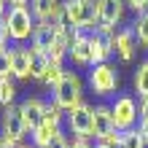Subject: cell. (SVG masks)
<instances>
[{"label":"cell","instance_id":"obj_1","mask_svg":"<svg viewBox=\"0 0 148 148\" xmlns=\"http://www.w3.org/2000/svg\"><path fill=\"white\" fill-rule=\"evenodd\" d=\"M51 102L59 105L65 113L73 110L75 105H81V102H84V78L78 75L75 70H67L62 75V81L51 89Z\"/></svg>","mask_w":148,"mask_h":148},{"label":"cell","instance_id":"obj_2","mask_svg":"<svg viewBox=\"0 0 148 148\" xmlns=\"http://www.w3.org/2000/svg\"><path fill=\"white\" fill-rule=\"evenodd\" d=\"M65 14L75 22L78 30L92 32L100 24V0H62Z\"/></svg>","mask_w":148,"mask_h":148},{"label":"cell","instance_id":"obj_3","mask_svg":"<svg viewBox=\"0 0 148 148\" xmlns=\"http://www.w3.org/2000/svg\"><path fill=\"white\" fill-rule=\"evenodd\" d=\"M86 84H89V89L97 94V97H113L116 89H119V70L110 62L92 65L89 75H86Z\"/></svg>","mask_w":148,"mask_h":148},{"label":"cell","instance_id":"obj_4","mask_svg":"<svg viewBox=\"0 0 148 148\" xmlns=\"http://www.w3.org/2000/svg\"><path fill=\"white\" fill-rule=\"evenodd\" d=\"M5 27H8V38L14 43H24L27 38H32V30H35V19H32L27 5H11L5 14Z\"/></svg>","mask_w":148,"mask_h":148},{"label":"cell","instance_id":"obj_5","mask_svg":"<svg viewBox=\"0 0 148 148\" xmlns=\"http://www.w3.org/2000/svg\"><path fill=\"white\" fill-rule=\"evenodd\" d=\"M27 135L30 132H27V124H24V119H22L19 105L3 108V116H0V137H5V140L14 143V145H22Z\"/></svg>","mask_w":148,"mask_h":148},{"label":"cell","instance_id":"obj_6","mask_svg":"<svg viewBox=\"0 0 148 148\" xmlns=\"http://www.w3.org/2000/svg\"><path fill=\"white\" fill-rule=\"evenodd\" d=\"M110 113H113V124H116L119 132L135 129L137 119H140V110H137V102H135L132 94H119L110 102Z\"/></svg>","mask_w":148,"mask_h":148},{"label":"cell","instance_id":"obj_7","mask_svg":"<svg viewBox=\"0 0 148 148\" xmlns=\"http://www.w3.org/2000/svg\"><path fill=\"white\" fill-rule=\"evenodd\" d=\"M65 127L73 137H84V140H92V105L89 102H81L73 110L65 113Z\"/></svg>","mask_w":148,"mask_h":148},{"label":"cell","instance_id":"obj_8","mask_svg":"<svg viewBox=\"0 0 148 148\" xmlns=\"http://www.w3.org/2000/svg\"><path fill=\"white\" fill-rule=\"evenodd\" d=\"M113 32L116 30H92L89 32V51H92V65H102L110 62L113 57Z\"/></svg>","mask_w":148,"mask_h":148},{"label":"cell","instance_id":"obj_9","mask_svg":"<svg viewBox=\"0 0 148 148\" xmlns=\"http://www.w3.org/2000/svg\"><path fill=\"white\" fill-rule=\"evenodd\" d=\"M113 132H119L116 124H113V113H110V105L100 102V105H92V140H105Z\"/></svg>","mask_w":148,"mask_h":148},{"label":"cell","instance_id":"obj_10","mask_svg":"<svg viewBox=\"0 0 148 148\" xmlns=\"http://www.w3.org/2000/svg\"><path fill=\"white\" fill-rule=\"evenodd\" d=\"M57 38H59L57 24H51V22H35V30H32V38H30V49L40 51V54H49V51L54 49Z\"/></svg>","mask_w":148,"mask_h":148},{"label":"cell","instance_id":"obj_11","mask_svg":"<svg viewBox=\"0 0 148 148\" xmlns=\"http://www.w3.org/2000/svg\"><path fill=\"white\" fill-rule=\"evenodd\" d=\"M135 49H137V38H135L132 24L113 32V54H116L121 62H132L135 59Z\"/></svg>","mask_w":148,"mask_h":148},{"label":"cell","instance_id":"obj_12","mask_svg":"<svg viewBox=\"0 0 148 148\" xmlns=\"http://www.w3.org/2000/svg\"><path fill=\"white\" fill-rule=\"evenodd\" d=\"M124 11L127 3L124 0H100V24L102 30H116L121 22H124Z\"/></svg>","mask_w":148,"mask_h":148},{"label":"cell","instance_id":"obj_13","mask_svg":"<svg viewBox=\"0 0 148 148\" xmlns=\"http://www.w3.org/2000/svg\"><path fill=\"white\" fill-rule=\"evenodd\" d=\"M19 110H22L24 124H27V132H32V129L43 121V116H46V100H40V97H27V100L19 102Z\"/></svg>","mask_w":148,"mask_h":148},{"label":"cell","instance_id":"obj_14","mask_svg":"<svg viewBox=\"0 0 148 148\" xmlns=\"http://www.w3.org/2000/svg\"><path fill=\"white\" fill-rule=\"evenodd\" d=\"M11 78L14 81H27L30 78V49L24 43L11 46Z\"/></svg>","mask_w":148,"mask_h":148},{"label":"cell","instance_id":"obj_15","mask_svg":"<svg viewBox=\"0 0 148 148\" xmlns=\"http://www.w3.org/2000/svg\"><path fill=\"white\" fill-rule=\"evenodd\" d=\"M62 11V0H30V14L35 22H57Z\"/></svg>","mask_w":148,"mask_h":148},{"label":"cell","instance_id":"obj_16","mask_svg":"<svg viewBox=\"0 0 148 148\" xmlns=\"http://www.w3.org/2000/svg\"><path fill=\"white\" fill-rule=\"evenodd\" d=\"M67 57L73 59V65H81L86 67L89 65L92 67V51H89V32H84L81 30V35H78L73 43H70V49H67Z\"/></svg>","mask_w":148,"mask_h":148},{"label":"cell","instance_id":"obj_17","mask_svg":"<svg viewBox=\"0 0 148 148\" xmlns=\"http://www.w3.org/2000/svg\"><path fill=\"white\" fill-rule=\"evenodd\" d=\"M49 65H51L49 54H40V51L30 49V78L32 81H43L49 73Z\"/></svg>","mask_w":148,"mask_h":148},{"label":"cell","instance_id":"obj_18","mask_svg":"<svg viewBox=\"0 0 148 148\" xmlns=\"http://www.w3.org/2000/svg\"><path fill=\"white\" fill-rule=\"evenodd\" d=\"M135 92L140 100L148 97V62H140L135 70Z\"/></svg>","mask_w":148,"mask_h":148},{"label":"cell","instance_id":"obj_19","mask_svg":"<svg viewBox=\"0 0 148 148\" xmlns=\"http://www.w3.org/2000/svg\"><path fill=\"white\" fill-rule=\"evenodd\" d=\"M14 100H16V84H14V78H0V105L8 108V105H14Z\"/></svg>","mask_w":148,"mask_h":148},{"label":"cell","instance_id":"obj_20","mask_svg":"<svg viewBox=\"0 0 148 148\" xmlns=\"http://www.w3.org/2000/svg\"><path fill=\"white\" fill-rule=\"evenodd\" d=\"M132 30H135L137 43L148 49V11H145V14H140V16H137V19L132 22Z\"/></svg>","mask_w":148,"mask_h":148},{"label":"cell","instance_id":"obj_21","mask_svg":"<svg viewBox=\"0 0 148 148\" xmlns=\"http://www.w3.org/2000/svg\"><path fill=\"white\" fill-rule=\"evenodd\" d=\"M67 70H65V65L62 62H51L49 65V73H46V78H43V84L49 86V89H54V86L62 81V75H65Z\"/></svg>","mask_w":148,"mask_h":148},{"label":"cell","instance_id":"obj_22","mask_svg":"<svg viewBox=\"0 0 148 148\" xmlns=\"http://www.w3.org/2000/svg\"><path fill=\"white\" fill-rule=\"evenodd\" d=\"M121 148H148V145L143 143L137 129H127V132H121Z\"/></svg>","mask_w":148,"mask_h":148},{"label":"cell","instance_id":"obj_23","mask_svg":"<svg viewBox=\"0 0 148 148\" xmlns=\"http://www.w3.org/2000/svg\"><path fill=\"white\" fill-rule=\"evenodd\" d=\"M0 78H11V49H0Z\"/></svg>","mask_w":148,"mask_h":148},{"label":"cell","instance_id":"obj_24","mask_svg":"<svg viewBox=\"0 0 148 148\" xmlns=\"http://www.w3.org/2000/svg\"><path fill=\"white\" fill-rule=\"evenodd\" d=\"M94 148H121V132H113L110 137H105V140H97Z\"/></svg>","mask_w":148,"mask_h":148},{"label":"cell","instance_id":"obj_25","mask_svg":"<svg viewBox=\"0 0 148 148\" xmlns=\"http://www.w3.org/2000/svg\"><path fill=\"white\" fill-rule=\"evenodd\" d=\"M46 148H70V137H67L65 132H57L54 137H51V143Z\"/></svg>","mask_w":148,"mask_h":148},{"label":"cell","instance_id":"obj_26","mask_svg":"<svg viewBox=\"0 0 148 148\" xmlns=\"http://www.w3.org/2000/svg\"><path fill=\"white\" fill-rule=\"evenodd\" d=\"M124 3H127V8H132V11H137V16L148 11V0H124Z\"/></svg>","mask_w":148,"mask_h":148},{"label":"cell","instance_id":"obj_27","mask_svg":"<svg viewBox=\"0 0 148 148\" xmlns=\"http://www.w3.org/2000/svg\"><path fill=\"white\" fill-rule=\"evenodd\" d=\"M137 132H140V137H143V143L148 145V119H137Z\"/></svg>","mask_w":148,"mask_h":148},{"label":"cell","instance_id":"obj_28","mask_svg":"<svg viewBox=\"0 0 148 148\" xmlns=\"http://www.w3.org/2000/svg\"><path fill=\"white\" fill-rule=\"evenodd\" d=\"M70 148H94L92 140H84V137H73L70 140Z\"/></svg>","mask_w":148,"mask_h":148},{"label":"cell","instance_id":"obj_29","mask_svg":"<svg viewBox=\"0 0 148 148\" xmlns=\"http://www.w3.org/2000/svg\"><path fill=\"white\" fill-rule=\"evenodd\" d=\"M8 40H11L8 38V27H5V22H0V49H5Z\"/></svg>","mask_w":148,"mask_h":148},{"label":"cell","instance_id":"obj_30","mask_svg":"<svg viewBox=\"0 0 148 148\" xmlns=\"http://www.w3.org/2000/svg\"><path fill=\"white\" fill-rule=\"evenodd\" d=\"M137 110H140V119H148V97H145V100H140Z\"/></svg>","mask_w":148,"mask_h":148},{"label":"cell","instance_id":"obj_31","mask_svg":"<svg viewBox=\"0 0 148 148\" xmlns=\"http://www.w3.org/2000/svg\"><path fill=\"white\" fill-rule=\"evenodd\" d=\"M8 8H11V5H8V0H0V22L5 19V14H8Z\"/></svg>","mask_w":148,"mask_h":148},{"label":"cell","instance_id":"obj_32","mask_svg":"<svg viewBox=\"0 0 148 148\" xmlns=\"http://www.w3.org/2000/svg\"><path fill=\"white\" fill-rule=\"evenodd\" d=\"M30 0H8V5H27Z\"/></svg>","mask_w":148,"mask_h":148},{"label":"cell","instance_id":"obj_33","mask_svg":"<svg viewBox=\"0 0 148 148\" xmlns=\"http://www.w3.org/2000/svg\"><path fill=\"white\" fill-rule=\"evenodd\" d=\"M16 148H35L32 143H22V145H16Z\"/></svg>","mask_w":148,"mask_h":148},{"label":"cell","instance_id":"obj_34","mask_svg":"<svg viewBox=\"0 0 148 148\" xmlns=\"http://www.w3.org/2000/svg\"><path fill=\"white\" fill-rule=\"evenodd\" d=\"M145 62H148V59H145Z\"/></svg>","mask_w":148,"mask_h":148}]
</instances>
